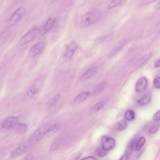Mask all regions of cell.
Returning a JSON list of instances; mask_svg holds the SVG:
<instances>
[{
	"instance_id": "obj_18",
	"label": "cell",
	"mask_w": 160,
	"mask_h": 160,
	"mask_svg": "<svg viewBox=\"0 0 160 160\" xmlns=\"http://www.w3.org/2000/svg\"><path fill=\"white\" fill-rule=\"evenodd\" d=\"M146 142V139L145 137H142L140 138L136 143L135 147V150L136 151H139L143 146Z\"/></svg>"
},
{
	"instance_id": "obj_9",
	"label": "cell",
	"mask_w": 160,
	"mask_h": 160,
	"mask_svg": "<svg viewBox=\"0 0 160 160\" xmlns=\"http://www.w3.org/2000/svg\"><path fill=\"white\" fill-rule=\"evenodd\" d=\"M55 22L56 19L55 18H49L43 26L41 31V34L44 35L50 31L53 27Z\"/></svg>"
},
{
	"instance_id": "obj_16",
	"label": "cell",
	"mask_w": 160,
	"mask_h": 160,
	"mask_svg": "<svg viewBox=\"0 0 160 160\" xmlns=\"http://www.w3.org/2000/svg\"><path fill=\"white\" fill-rule=\"evenodd\" d=\"M28 129L27 125L24 123H18L16 126V132L20 134H23L27 132Z\"/></svg>"
},
{
	"instance_id": "obj_13",
	"label": "cell",
	"mask_w": 160,
	"mask_h": 160,
	"mask_svg": "<svg viewBox=\"0 0 160 160\" xmlns=\"http://www.w3.org/2000/svg\"><path fill=\"white\" fill-rule=\"evenodd\" d=\"M90 92L88 91L82 92L75 98L74 101L77 103H80L85 100L89 96Z\"/></svg>"
},
{
	"instance_id": "obj_12",
	"label": "cell",
	"mask_w": 160,
	"mask_h": 160,
	"mask_svg": "<svg viewBox=\"0 0 160 160\" xmlns=\"http://www.w3.org/2000/svg\"><path fill=\"white\" fill-rule=\"evenodd\" d=\"M26 150V147L25 146L18 147L12 152L10 157L12 158L18 157L24 154Z\"/></svg>"
},
{
	"instance_id": "obj_2",
	"label": "cell",
	"mask_w": 160,
	"mask_h": 160,
	"mask_svg": "<svg viewBox=\"0 0 160 160\" xmlns=\"http://www.w3.org/2000/svg\"><path fill=\"white\" fill-rule=\"evenodd\" d=\"M25 11L22 8L17 9L8 19L6 24V27L9 28L17 23L22 18L25 14Z\"/></svg>"
},
{
	"instance_id": "obj_25",
	"label": "cell",
	"mask_w": 160,
	"mask_h": 160,
	"mask_svg": "<svg viewBox=\"0 0 160 160\" xmlns=\"http://www.w3.org/2000/svg\"><path fill=\"white\" fill-rule=\"evenodd\" d=\"M122 0H112L109 4L108 8L111 9L118 5Z\"/></svg>"
},
{
	"instance_id": "obj_6",
	"label": "cell",
	"mask_w": 160,
	"mask_h": 160,
	"mask_svg": "<svg viewBox=\"0 0 160 160\" xmlns=\"http://www.w3.org/2000/svg\"><path fill=\"white\" fill-rule=\"evenodd\" d=\"M19 120L18 117H11L6 118L3 121L2 128L4 130H7L14 127L17 124Z\"/></svg>"
},
{
	"instance_id": "obj_11",
	"label": "cell",
	"mask_w": 160,
	"mask_h": 160,
	"mask_svg": "<svg viewBox=\"0 0 160 160\" xmlns=\"http://www.w3.org/2000/svg\"><path fill=\"white\" fill-rule=\"evenodd\" d=\"M98 70L97 67H92L87 70L80 77L81 81L85 80L94 75Z\"/></svg>"
},
{
	"instance_id": "obj_29",
	"label": "cell",
	"mask_w": 160,
	"mask_h": 160,
	"mask_svg": "<svg viewBox=\"0 0 160 160\" xmlns=\"http://www.w3.org/2000/svg\"><path fill=\"white\" fill-rule=\"evenodd\" d=\"M153 119L156 121H159L160 120V110L157 111L153 115Z\"/></svg>"
},
{
	"instance_id": "obj_28",
	"label": "cell",
	"mask_w": 160,
	"mask_h": 160,
	"mask_svg": "<svg viewBox=\"0 0 160 160\" xmlns=\"http://www.w3.org/2000/svg\"><path fill=\"white\" fill-rule=\"evenodd\" d=\"M157 0H143L141 2V5L142 6H145L151 4Z\"/></svg>"
},
{
	"instance_id": "obj_5",
	"label": "cell",
	"mask_w": 160,
	"mask_h": 160,
	"mask_svg": "<svg viewBox=\"0 0 160 160\" xmlns=\"http://www.w3.org/2000/svg\"><path fill=\"white\" fill-rule=\"evenodd\" d=\"M77 48V46L76 43L73 41L66 45L64 57L66 61H68L71 58Z\"/></svg>"
},
{
	"instance_id": "obj_19",
	"label": "cell",
	"mask_w": 160,
	"mask_h": 160,
	"mask_svg": "<svg viewBox=\"0 0 160 160\" xmlns=\"http://www.w3.org/2000/svg\"><path fill=\"white\" fill-rule=\"evenodd\" d=\"M125 117L127 120L128 121H132L135 118V113L132 110H128L125 112Z\"/></svg>"
},
{
	"instance_id": "obj_26",
	"label": "cell",
	"mask_w": 160,
	"mask_h": 160,
	"mask_svg": "<svg viewBox=\"0 0 160 160\" xmlns=\"http://www.w3.org/2000/svg\"><path fill=\"white\" fill-rule=\"evenodd\" d=\"M153 84L155 87L157 89L160 88V78L159 76H156L154 78Z\"/></svg>"
},
{
	"instance_id": "obj_10",
	"label": "cell",
	"mask_w": 160,
	"mask_h": 160,
	"mask_svg": "<svg viewBox=\"0 0 160 160\" xmlns=\"http://www.w3.org/2000/svg\"><path fill=\"white\" fill-rule=\"evenodd\" d=\"M147 80L144 77L140 78L137 81L135 88L136 91L139 93L144 92L147 87Z\"/></svg>"
},
{
	"instance_id": "obj_15",
	"label": "cell",
	"mask_w": 160,
	"mask_h": 160,
	"mask_svg": "<svg viewBox=\"0 0 160 160\" xmlns=\"http://www.w3.org/2000/svg\"><path fill=\"white\" fill-rule=\"evenodd\" d=\"M38 91L39 88L38 86L36 85H33L27 90L26 93L28 96L31 97L37 93Z\"/></svg>"
},
{
	"instance_id": "obj_21",
	"label": "cell",
	"mask_w": 160,
	"mask_h": 160,
	"mask_svg": "<svg viewBox=\"0 0 160 160\" xmlns=\"http://www.w3.org/2000/svg\"><path fill=\"white\" fill-rule=\"evenodd\" d=\"M159 124L158 123L152 124L149 128V132L151 134H153L156 133L159 130Z\"/></svg>"
},
{
	"instance_id": "obj_1",
	"label": "cell",
	"mask_w": 160,
	"mask_h": 160,
	"mask_svg": "<svg viewBox=\"0 0 160 160\" xmlns=\"http://www.w3.org/2000/svg\"><path fill=\"white\" fill-rule=\"evenodd\" d=\"M101 13L98 10L91 11L84 15L80 20V25L84 28L88 27L96 22L100 18Z\"/></svg>"
},
{
	"instance_id": "obj_8",
	"label": "cell",
	"mask_w": 160,
	"mask_h": 160,
	"mask_svg": "<svg viewBox=\"0 0 160 160\" xmlns=\"http://www.w3.org/2000/svg\"><path fill=\"white\" fill-rule=\"evenodd\" d=\"M46 44L44 42H40L34 45L29 51L30 56L34 57L41 53L44 49Z\"/></svg>"
},
{
	"instance_id": "obj_23",
	"label": "cell",
	"mask_w": 160,
	"mask_h": 160,
	"mask_svg": "<svg viewBox=\"0 0 160 160\" xmlns=\"http://www.w3.org/2000/svg\"><path fill=\"white\" fill-rule=\"evenodd\" d=\"M60 97V94H58L50 100L48 102V105L51 107L53 106L58 101Z\"/></svg>"
},
{
	"instance_id": "obj_3",
	"label": "cell",
	"mask_w": 160,
	"mask_h": 160,
	"mask_svg": "<svg viewBox=\"0 0 160 160\" xmlns=\"http://www.w3.org/2000/svg\"><path fill=\"white\" fill-rule=\"evenodd\" d=\"M38 32L36 26L32 28L21 38L19 41L21 45L25 44L32 41L36 37Z\"/></svg>"
},
{
	"instance_id": "obj_4",
	"label": "cell",
	"mask_w": 160,
	"mask_h": 160,
	"mask_svg": "<svg viewBox=\"0 0 160 160\" xmlns=\"http://www.w3.org/2000/svg\"><path fill=\"white\" fill-rule=\"evenodd\" d=\"M49 127L43 126L36 130L31 136L29 141L30 142H37L49 133Z\"/></svg>"
},
{
	"instance_id": "obj_17",
	"label": "cell",
	"mask_w": 160,
	"mask_h": 160,
	"mask_svg": "<svg viewBox=\"0 0 160 160\" xmlns=\"http://www.w3.org/2000/svg\"><path fill=\"white\" fill-rule=\"evenodd\" d=\"M135 143V140L133 139L131 140L128 142L126 148L125 154L130 155L132 153Z\"/></svg>"
},
{
	"instance_id": "obj_14",
	"label": "cell",
	"mask_w": 160,
	"mask_h": 160,
	"mask_svg": "<svg viewBox=\"0 0 160 160\" xmlns=\"http://www.w3.org/2000/svg\"><path fill=\"white\" fill-rule=\"evenodd\" d=\"M127 126L126 121L124 119L116 122L114 125V128L117 130L121 131L125 129Z\"/></svg>"
},
{
	"instance_id": "obj_7",
	"label": "cell",
	"mask_w": 160,
	"mask_h": 160,
	"mask_svg": "<svg viewBox=\"0 0 160 160\" xmlns=\"http://www.w3.org/2000/svg\"><path fill=\"white\" fill-rule=\"evenodd\" d=\"M102 147L107 150L113 149L115 146V141L112 138L106 136L102 138Z\"/></svg>"
},
{
	"instance_id": "obj_27",
	"label": "cell",
	"mask_w": 160,
	"mask_h": 160,
	"mask_svg": "<svg viewBox=\"0 0 160 160\" xmlns=\"http://www.w3.org/2000/svg\"><path fill=\"white\" fill-rule=\"evenodd\" d=\"M98 155L101 157H103L106 155L107 153V150L102 147L98 148L97 152Z\"/></svg>"
},
{
	"instance_id": "obj_32",
	"label": "cell",
	"mask_w": 160,
	"mask_h": 160,
	"mask_svg": "<svg viewBox=\"0 0 160 160\" xmlns=\"http://www.w3.org/2000/svg\"><path fill=\"white\" fill-rule=\"evenodd\" d=\"M82 160H96V158L92 156H89L85 158L82 159Z\"/></svg>"
},
{
	"instance_id": "obj_31",
	"label": "cell",
	"mask_w": 160,
	"mask_h": 160,
	"mask_svg": "<svg viewBox=\"0 0 160 160\" xmlns=\"http://www.w3.org/2000/svg\"><path fill=\"white\" fill-rule=\"evenodd\" d=\"M154 67L155 68H158L160 67V59H158L155 62Z\"/></svg>"
},
{
	"instance_id": "obj_30",
	"label": "cell",
	"mask_w": 160,
	"mask_h": 160,
	"mask_svg": "<svg viewBox=\"0 0 160 160\" xmlns=\"http://www.w3.org/2000/svg\"><path fill=\"white\" fill-rule=\"evenodd\" d=\"M129 155L125 154L122 155L120 158V160H128L129 159Z\"/></svg>"
},
{
	"instance_id": "obj_22",
	"label": "cell",
	"mask_w": 160,
	"mask_h": 160,
	"mask_svg": "<svg viewBox=\"0 0 160 160\" xmlns=\"http://www.w3.org/2000/svg\"><path fill=\"white\" fill-rule=\"evenodd\" d=\"M104 105L103 102H99L95 105L92 108L91 111L92 112H96L101 110Z\"/></svg>"
},
{
	"instance_id": "obj_24",
	"label": "cell",
	"mask_w": 160,
	"mask_h": 160,
	"mask_svg": "<svg viewBox=\"0 0 160 160\" xmlns=\"http://www.w3.org/2000/svg\"><path fill=\"white\" fill-rule=\"evenodd\" d=\"M106 85V83L105 82H103L99 83L97 87L94 92L95 93H98L100 92L104 88Z\"/></svg>"
},
{
	"instance_id": "obj_20",
	"label": "cell",
	"mask_w": 160,
	"mask_h": 160,
	"mask_svg": "<svg viewBox=\"0 0 160 160\" xmlns=\"http://www.w3.org/2000/svg\"><path fill=\"white\" fill-rule=\"evenodd\" d=\"M151 99L150 96H146L138 100V102L140 105H144L149 103L150 102Z\"/></svg>"
}]
</instances>
